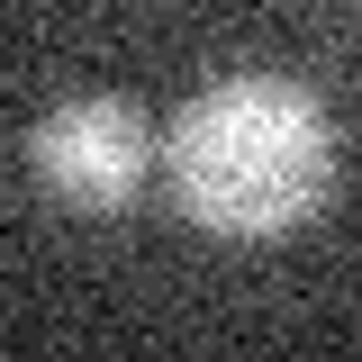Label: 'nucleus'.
I'll list each match as a JSON object with an SVG mask.
<instances>
[{"label":"nucleus","instance_id":"nucleus-1","mask_svg":"<svg viewBox=\"0 0 362 362\" xmlns=\"http://www.w3.org/2000/svg\"><path fill=\"white\" fill-rule=\"evenodd\" d=\"M173 199L209 235H290L335 190V118L281 73H235L199 90L163 136Z\"/></svg>","mask_w":362,"mask_h":362},{"label":"nucleus","instance_id":"nucleus-2","mask_svg":"<svg viewBox=\"0 0 362 362\" xmlns=\"http://www.w3.org/2000/svg\"><path fill=\"white\" fill-rule=\"evenodd\" d=\"M145 163H154V136L127 100H64L54 118L28 127V173L73 209H127Z\"/></svg>","mask_w":362,"mask_h":362}]
</instances>
